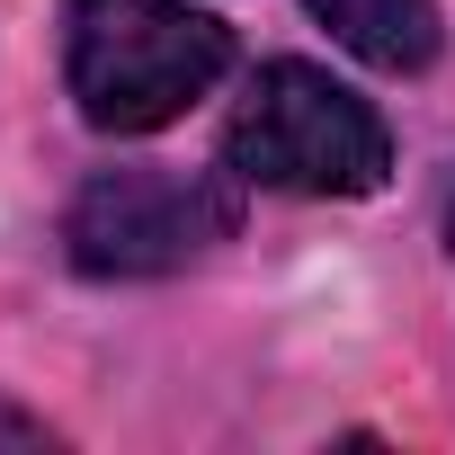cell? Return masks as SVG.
<instances>
[{
	"instance_id": "obj_5",
	"label": "cell",
	"mask_w": 455,
	"mask_h": 455,
	"mask_svg": "<svg viewBox=\"0 0 455 455\" xmlns=\"http://www.w3.org/2000/svg\"><path fill=\"white\" fill-rule=\"evenodd\" d=\"M0 437H36V419H10V411H0Z\"/></svg>"
},
{
	"instance_id": "obj_2",
	"label": "cell",
	"mask_w": 455,
	"mask_h": 455,
	"mask_svg": "<svg viewBox=\"0 0 455 455\" xmlns=\"http://www.w3.org/2000/svg\"><path fill=\"white\" fill-rule=\"evenodd\" d=\"M223 161H233V179L286 188V196H366L393 170V134L331 72L268 63L251 81V99L233 108V125H223Z\"/></svg>"
},
{
	"instance_id": "obj_6",
	"label": "cell",
	"mask_w": 455,
	"mask_h": 455,
	"mask_svg": "<svg viewBox=\"0 0 455 455\" xmlns=\"http://www.w3.org/2000/svg\"><path fill=\"white\" fill-rule=\"evenodd\" d=\"M446 242H455V196H446Z\"/></svg>"
},
{
	"instance_id": "obj_1",
	"label": "cell",
	"mask_w": 455,
	"mask_h": 455,
	"mask_svg": "<svg viewBox=\"0 0 455 455\" xmlns=\"http://www.w3.org/2000/svg\"><path fill=\"white\" fill-rule=\"evenodd\" d=\"M223 19L188 0H63V72L99 134H152L188 116L223 81Z\"/></svg>"
},
{
	"instance_id": "obj_3",
	"label": "cell",
	"mask_w": 455,
	"mask_h": 455,
	"mask_svg": "<svg viewBox=\"0 0 455 455\" xmlns=\"http://www.w3.org/2000/svg\"><path fill=\"white\" fill-rule=\"evenodd\" d=\"M233 223H242V196L223 188L214 170L143 161V170H99L72 196L63 242H72V259L90 277H170L196 251H214Z\"/></svg>"
},
{
	"instance_id": "obj_4",
	"label": "cell",
	"mask_w": 455,
	"mask_h": 455,
	"mask_svg": "<svg viewBox=\"0 0 455 455\" xmlns=\"http://www.w3.org/2000/svg\"><path fill=\"white\" fill-rule=\"evenodd\" d=\"M304 10L375 72H419L437 54V0H304Z\"/></svg>"
}]
</instances>
